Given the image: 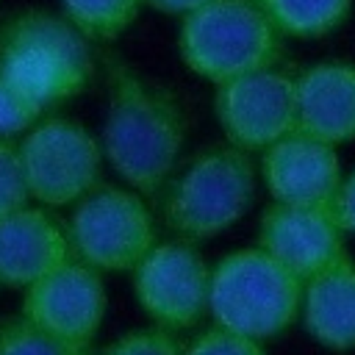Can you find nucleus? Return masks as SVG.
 Here are the masks:
<instances>
[{"label":"nucleus","mask_w":355,"mask_h":355,"mask_svg":"<svg viewBox=\"0 0 355 355\" xmlns=\"http://www.w3.org/2000/svg\"><path fill=\"white\" fill-rule=\"evenodd\" d=\"M183 141L186 114L180 100L128 64L108 61L103 153L114 172L139 194H158L175 172Z\"/></svg>","instance_id":"1"},{"label":"nucleus","mask_w":355,"mask_h":355,"mask_svg":"<svg viewBox=\"0 0 355 355\" xmlns=\"http://www.w3.org/2000/svg\"><path fill=\"white\" fill-rule=\"evenodd\" d=\"M89 42L64 14L17 11L0 25V75L47 111L89 86L94 72Z\"/></svg>","instance_id":"2"},{"label":"nucleus","mask_w":355,"mask_h":355,"mask_svg":"<svg viewBox=\"0 0 355 355\" xmlns=\"http://www.w3.org/2000/svg\"><path fill=\"white\" fill-rule=\"evenodd\" d=\"M178 53L189 72L225 83L283 58V36L255 0H211L186 14Z\"/></svg>","instance_id":"3"},{"label":"nucleus","mask_w":355,"mask_h":355,"mask_svg":"<svg viewBox=\"0 0 355 355\" xmlns=\"http://www.w3.org/2000/svg\"><path fill=\"white\" fill-rule=\"evenodd\" d=\"M302 288L305 283L258 244L233 250L214 263L208 313L219 327L269 341L300 319Z\"/></svg>","instance_id":"4"},{"label":"nucleus","mask_w":355,"mask_h":355,"mask_svg":"<svg viewBox=\"0 0 355 355\" xmlns=\"http://www.w3.org/2000/svg\"><path fill=\"white\" fill-rule=\"evenodd\" d=\"M255 200L250 153L216 144L197 153L161 200L164 222L186 241H202L233 227Z\"/></svg>","instance_id":"5"},{"label":"nucleus","mask_w":355,"mask_h":355,"mask_svg":"<svg viewBox=\"0 0 355 355\" xmlns=\"http://www.w3.org/2000/svg\"><path fill=\"white\" fill-rule=\"evenodd\" d=\"M72 255L97 272H133L155 247V222L136 191L103 186L67 222Z\"/></svg>","instance_id":"6"},{"label":"nucleus","mask_w":355,"mask_h":355,"mask_svg":"<svg viewBox=\"0 0 355 355\" xmlns=\"http://www.w3.org/2000/svg\"><path fill=\"white\" fill-rule=\"evenodd\" d=\"M19 153L31 197L42 205H72L100 186L105 153L69 116L53 114L36 122L25 133Z\"/></svg>","instance_id":"7"},{"label":"nucleus","mask_w":355,"mask_h":355,"mask_svg":"<svg viewBox=\"0 0 355 355\" xmlns=\"http://www.w3.org/2000/svg\"><path fill=\"white\" fill-rule=\"evenodd\" d=\"M214 266L186 241L155 244L133 269V294L155 327L169 333L194 327L211 311Z\"/></svg>","instance_id":"8"},{"label":"nucleus","mask_w":355,"mask_h":355,"mask_svg":"<svg viewBox=\"0 0 355 355\" xmlns=\"http://www.w3.org/2000/svg\"><path fill=\"white\" fill-rule=\"evenodd\" d=\"M214 114L227 144L244 153H263L297 130V83L280 67H266L214 92Z\"/></svg>","instance_id":"9"},{"label":"nucleus","mask_w":355,"mask_h":355,"mask_svg":"<svg viewBox=\"0 0 355 355\" xmlns=\"http://www.w3.org/2000/svg\"><path fill=\"white\" fill-rule=\"evenodd\" d=\"M100 275L78 258L61 263L25 288L19 316L67 344L92 347L108 305Z\"/></svg>","instance_id":"10"},{"label":"nucleus","mask_w":355,"mask_h":355,"mask_svg":"<svg viewBox=\"0 0 355 355\" xmlns=\"http://www.w3.org/2000/svg\"><path fill=\"white\" fill-rule=\"evenodd\" d=\"M347 233L330 205L272 202L258 222V247L302 283L347 258Z\"/></svg>","instance_id":"11"},{"label":"nucleus","mask_w":355,"mask_h":355,"mask_svg":"<svg viewBox=\"0 0 355 355\" xmlns=\"http://www.w3.org/2000/svg\"><path fill=\"white\" fill-rule=\"evenodd\" d=\"M338 147L294 130L261 153V178L272 202L333 205L344 180Z\"/></svg>","instance_id":"12"},{"label":"nucleus","mask_w":355,"mask_h":355,"mask_svg":"<svg viewBox=\"0 0 355 355\" xmlns=\"http://www.w3.org/2000/svg\"><path fill=\"white\" fill-rule=\"evenodd\" d=\"M297 130L333 147L355 141V64L322 58L294 75Z\"/></svg>","instance_id":"13"},{"label":"nucleus","mask_w":355,"mask_h":355,"mask_svg":"<svg viewBox=\"0 0 355 355\" xmlns=\"http://www.w3.org/2000/svg\"><path fill=\"white\" fill-rule=\"evenodd\" d=\"M72 258L69 233L44 208H19L0 219V286L28 288Z\"/></svg>","instance_id":"14"},{"label":"nucleus","mask_w":355,"mask_h":355,"mask_svg":"<svg viewBox=\"0 0 355 355\" xmlns=\"http://www.w3.org/2000/svg\"><path fill=\"white\" fill-rule=\"evenodd\" d=\"M300 322L319 347L330 352L355 349V261L349 255L305 280Z\"/></svg>","instance_id":"15"},{"label":"nucleus","mask_w":355,"mask_h":355,"mask_svg":"<svg viewBox=\"0 0 355 355\" xmlns=\"http://www.w3.org/2000/svg\"><path fill=\"white\" fill-rule=\"evenodd\" d=\"M283 39H324L347 25L355 0H255Z\"/></svg>","instance_id":"16"},{"label":"nucleus","mask_w":355,"mask_h":355,"mask_svg":"<svg viewBox=\"0 0 355 355\" xmlns=\"http://www.w3.org/2000/svg\"><path fill=\"white\" fill-rule=\"evenodd\" d=\"M147 0H61V14L92 42L122 36Z\"/></svg>","instance_id":"17"},{"label":"nucleus","mask_w":355,"mask_h":355,"mask_svg":"<svg viewBox=\"0 0 355 355\" xmlns=\"http://www.w3.org/2000/svg\"><path fill=\"white\" fill-rule=\"evenodd\" d=\"M0 355H92V349L67 344L33 327L28 319L14 316L0 322Z\"/></svg>","instance_id":"18"},{"label":"nucleus","mask_w":355,"mask_h":355,"mask_svg":"<svg viewBox=\"0 0 355 355\" xmlns=\"http://www.w3.org/2000/svg\"><path fill=\"white\" fill-rule=\"evenodd\" d=\"M31 189L22 166V153L14 139H0V219L28 208Z\"/></svg>","instance_id":"19"},{"label":"nucleus","mask_w":355,"mask_h":355,"mask_svg":"<svg viewBox=\"0 0 355 355\" xmlns=\"http://www.w3.org/2000/svg\"><path fill=\"white\" fill-rule=\"evenodd\" d=\"M42 105L19 92L8 78L0 75V139H14L22 130H31L42 116Z\"/></svg>","instance_id":"20"},{"label":"nucleus","mask_w":355,"mask_h":355,"mask_svg":"<svg viewBox=\"0 0 355 355\" xmlns=\"http://www.w3.org/2000/svg\"><path fill=\"white\" fill-rule=\"evenodd\" d=\"M186 355H266V349L263 341L214 324L189 341Z\"/></svg>","instance_id":"21"},{"label":"nucleus","mask_w":355,"mask_h":355,"mask_svg":"<svg viewBox=\"0 0 355 355\" xmlns=\"http://www.w3.org/2000/svg\"><path fill=\"white\" fill-rule=\"evenodd\" d=\"M103 355H186V347L164 327H144L119 336Z\"/></svg>","instance_id":"22"},{"label":"nucleus","mask_w":355,"mask_h":355,"mask_svg":"<svg viewBox=\"0 0 355 355\" xmlns=\"http://www.w3.org/2000/svg\"><path fill=\"white\" fill-rule=\"evenodd\" d=\"M333 214L347 236H355V169H349L338 186V194L333 200Z\"/></svg>","instance_id":"23"},{"label":"nucleus","mask_w":355,"mask_h":355,"mask_svg":"<svg viewBox=\"0 0 355 355\" xmlns=\"http://www.w3.org/2000/svg\"><path fill=\"white\" fill-rule=\"evenodd\" d=\"M205 3H211V0H147V6H153L155 11H164V14H180V17L197 11V8L205 6Z\"/></svg>","instance_id":"24"}]
</instances>
